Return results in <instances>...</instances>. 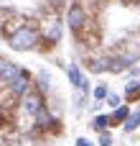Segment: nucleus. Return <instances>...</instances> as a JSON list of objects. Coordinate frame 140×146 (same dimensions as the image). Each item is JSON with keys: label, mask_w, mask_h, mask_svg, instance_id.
<instances>
[{"label": "nucleus", "mask_w": 140, "mask_h": 146, "mask_svg": "<svg viewBox=\"0 0 140 146\" xmlns=\"http://www.w3.org/2000/svg\"><path fill=\"white\" fill-rule=\"evenodd\" d=\"M122 128H125V133H133L135 128H140V110L130 113V118H128V123H125Z\"/></svg>", "instance_id": "nucleus-11"}, {"label": "nucleus", "mask_w": 140, "mask_h": 146, "mask_svg": "<svg viewBox=\"0 0 140 146\" xmlns=\"http://www.w3.org/2000/svg\"><path fill=\"white\" fill-rule=\"evenodd\" d=\"M66 21H69V28L79 36L82 31H84V26L89 23V18H87V10L79 5V3H74V5H69V13H66Z\"/></svg>", "instance_id": "nucleus-3"}, {"label": "nucleus", "mask_w": 140, "mask_h": 146, "mask_svg": "<svg viewBox=\"0 0 140 146\" xmlns=\"http://www.w3.org/2000/svg\"><path fill=\"white\" fill-rule=\"evenodd\" d=\"M8 15H10V10H3V8H0V23H5Z\"/></svg>", "instance_id": "nucleus-18"}, {"label": "nucleus", "mask_w": 140, "mask_h": 146, "mask_svg": "<svg viewBox=\"0 0 140 146\" xmlns=\"http://www.w3.org/2000/svg\"><path fill=\"white\" fill-rule=\"evenodd\" d=\"M38 38H41V33H38L33 26L26 23V26H20L15 33L8 36V46H10L13 51H31V49H36Z\"/></svg>", "instance_id": "nucleus-1"}, {"label": "nucleus", "mask_w": 140, "mask_h": 146, "mask_svg": "<svg viewBox=\"0 0 140 146\" xmlns=\"http://www.w3.org/2000/svg\"><path fill=\"white\" fill-rule=\"evenodd\" d=\"M43 23H46L43 41H48V44H56V41L61 38V23H59L56 18H51V21H43Z\"/></svg>", "instance_id": "nucleus-7"}, {"label": "nucleus", "mask_w": 140, "mask_h": 146, "mask_svg": "<svg viewBox=\"0 0 140 146\" xmlns=\"http://www.w3.org/2000/svg\"><path fill=\"white\" fill-rule=\"evenodd\" d=\"M18 74H20V69H18L13 62H8V59H3V56H0V90H3V87H8Z\"/></svg>", "instance_id": "nucleus-5"}, {"label": "nucleus", "mask_w": 140, "mask_h": 146, "mask_svg": "<svg viewBox=\"0 0 140 146\" xmlns=\"http://www.w3.org/2000/svg\"><path fill=\"white\" fill-rule=\"evenodd\" d=\"M128 118H130V108L128 105H120L117 110H112V115H110V121H112V126H117V123H128Z\"/></svg>", "instance_id": "nucleus-9"}, {"label": "nucleus", "mask_w": 140, "mask_h": 146, "mask_svg": "<svg viewBox=\"0 0 140 146\" xmlns=\"http://www.w3.org/2000/svg\"><path fill=\"white\" fill-rule=\"evenodd\" d=\"M3 126H8V113L0 110V128H3Z\"/></svg>", "instance_id": "nucleus-17"}, {"label": "nucleus", "mask_w": 140, "mask_h": 146, "mask_svg": "<svg viewBox=\"0 0 140 146\" xmlns=\"http://www.w3.org/2000/svg\"><path fill=\"white\" fill-rule=\"evenodd\" d=\"M99 146H112V136H110L107 131H105V133L99 136Z\"/></svg>", "instance_id": "nucleus-15"}, {"label": "nucleus", "mask_w": 140, "mask_h": 146, "mask_svg": "<svg viewBox=\"0 0 140 146\" xmlns=\"http://www.w3.org/2000/svg\"><path fill=\"white\" fill-rule=\"evenodd\" d=\"M110 126H112L110 115H94V121H92V128H94V131H99V133H105Z\"/></svg>", "instance_id": "nucleus-10"}, {"label": "nucleus", "mask_w": 140, "mask_h": 146, "mask_svg": "<svg viewBox=\"0 0 140 146\" xmlns=\"http://www.w3.org/2000/svg\"><path fill=\"white\" fill-rule=\"evenodd\" d=\"M66 74H69V80H71V85L82 92V95H87L89 92V85H87V77H84V72L79 69V64H69L66 67Z\"/></svg>", "instance_id": "nucleus-4"}, {"label": "nucleus", "mask_w": 140, "mask_h": 146, "mask_svg": "<svg viewBox=\"0 0 140 146\" xmlns=\"http://www.w3.org/2000/svg\"><path fill=\"white\" fill-rule=\"evenodd\" d=\"M77 146H94L89 139H77Z\"/></svg>", "instance_id": "nucleus-16"}, {"label": "nucleus", "mask_w": 140, "mask_h": 146, "mask_svg": "<svg viewBox=\"0 0 140 146\" xmlns=\"http://www.w3.org/2000/svg\"><path fill=\"white\" fill-rule=\"evenodd\" d=\"M125 100H128V103H138L140 100V80L128 82V87H125Z\"/></svg>", "instance_id": "nucleus-8"}, {"label": "nucleus", "mask_w": 140, "mask_h": 146, "mask_svg": "<svg viewBox=\"0 0 140 146\" xmlns=\"http://www.w3.org/2000/svg\"><path fill=\"white\" fill-rule=\"evenodd\" d=\"M105 103H107V105H110V108H112V110H117V108H120V105H122V98H120V95H117V92H110V95H107V100H105Z\"/></svg>", "instance_id": "nucleus-14"}, {"label": "nucleus", "mask_w": 140, "mask_h": 146, "mask_svg": "<svg viewBox=\"0 0 140 146\" xmlns=\"http://www.w3.org/2000/svg\"><path fill=\"white\" fill-rule=\"evenodd\" d=\"M8 87L13 90V95L23 98V95H26V92L31 90V74H28L26 69H20V74H18V77H15V80H13V82H10Z\"/></svg>", "instance_id": "nucleus-6"}, {"label": "nucleus", "mask_w": 140, "mask_h": 146, "mask_svg": "<svg viewBox=\"0 0 140 146\" xmlns=\"http://www.w3.org/2000/svg\"><path fill=\"white\" fill-rule=\"evenodd\" d=\"M51 123H54V118H51V113H48V110L43 108V110H41V113L36 115V126H38V128H48Z\"/></svg>", "instance_id": "nucleus-12"}, {"label": "nucleus", "mask_w": 140, "mask_h": 146, "mask_svg": "<svg viewBox=\"0 0 140 146\" xmlns=\"http://www.w3.org/2000/svg\"><path fill=\"white\" fill-rule=\"evenodd\" d=\"M107 95H110V90H107V85H97V87H94V100H97V103H102V100H107Z\"/></svg>", "instance_id": "nucleus-13"}, {"label": "nucleus", "mask_w": 140, "mask_h": 146, "mask_svg": "<svg viewBox=\"0 0 140 146\" xmlns=\"http://www.w3.org/2000/svg\"><path fill=\"white\" fill-rule=\"evenodd\" d=\"M18 103H20V110H23L26 115H31V118H36V115L46 108V105H43V95H41L38 90H33V87H31Z\"/></svg>", "instance_id": "nucleus-2"}]
</instances>
